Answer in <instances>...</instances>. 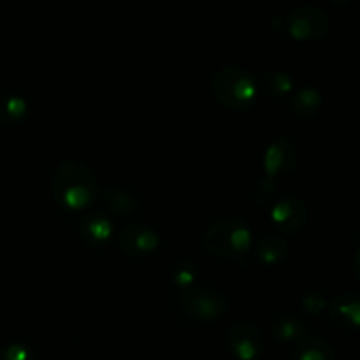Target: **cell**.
I'll use <instances>...</instances> for the list:
<instances>
[{
	"instance_id": "cell-22",
	"label": "cell",
	"mask_w": 360,
	"mask_h": 360,
	"mask_svg": "<svg viewBox=\"0 0 360 360\" xmlns=\"http://www.w3.org/2000/svg\"><path fill=\"white\" fill-rule=\"evenodd\" d=\"M276 181H271V179L264 178L257 183L255 192H253V199L259 204H267L269 200L274 199V193H276Z\"/></svg>"
},
{
	"instance_id": "cell-12",
	"label": "cell",
	"mask_w": 360,
	"mask_h": 360,
	"mask_svg": "<svg viewBox=\"0 0 360 360\" xmlns=\"http://www.w3.org/2000/svg\"><path fill=\"white\" fill-rule=\"evenodd\" d=\"M253 255L260 266L273 267L283 262L288 255V243L274 234H266L255 243Z\"/></svg>"
},
{
	"instance_id": "cell-1",
	"label": "cell",
	"mask_w": 360,
	"mask_h": 360,
	"mask_svg": "<svg viewBox=\"0 0 360 360\" xmlns=\"http://www.w3.org/2000/svg\"><path fill=\"white\" fill-rule=\"evenodd\" d=\"M51 193L60 207L72 213L88 210L101 195L97 176L81 160H63L51 178Z\"/></svg>"
},
{
	"instance_id": "cell-23",
	"label": "cell",
	"mask_w": 360,
	"mask_h": 360,
	"mask_svg": "<svg viewBox=\"0 0 360 360\" xmlns=\"http://www.w3.org/2000/svg\"><path fill=\"white\" fill-rule=\"evenodd\" d=\"M352 267H354L355 276H357V280L360 281V246L357 250H355L354 259H352Z\"/></svg>"
},
{
	"instance_id": "cell-21",
	"label": "cell",
	"mask_w": 360,
	"mask_h": 360,
	"mask_svg": "<svg viewBox=\"0 0 360 360\" xmlns=\"http://www.w3.org/2000/svg\"><path fill=\"white\" fill-rule=\"evenodd\" d=\"M0 360H37V357L27 345L11 343L0 352Z\"/></svg>"
},
{
	"instance_id": "cell-18",
	"label": "cell",
	"mask_w": 360,
	"mask_h": 360,
	"mask_svg": "<svg viewBox=\"0 0 360 360\" xmlns=\"http://www.w3.org/2000/svg\"><path fill=\"white\" fill-rule=\"evenodd\" d=\"M28 102L27 98L16 94L0 95V125L16 127L27 118Z\"/></svg>"
},
{
	"instance_id": "cell-15",
	"label": "cell",
	"mask_w": 360,
	"mask_h": 360,
	"mask_svg": "<svg viewBox=\"0 0 360 360\" xmlns=\"http://www.w3.org/2000/svg\"><path fill=\"white\" fill-rule=\"evenodd\" d=\"M257 83L260 95H266L267 98H283L294 90V79L283 70H266L257 77Z\"/></svg>"
},
{
	"instance_id": "cell-7",
	"label": "cell",
	"mask_w": 360,
	"mask_h": 360,
	"mask_svg": "<svg viewBox=\"0 0 360 360\" xmlns=\"http://www.w3.org/2000/svg\"><path fill=\"white\" fill-rule=\"evenodd\" d=\"M274 227L285 236H297L308 225V206L297 195H283L276 199L269 213Z\"/></svg>"
},
{
	"instance_id": "cell-8",
	"label": "cell",
	"mask_w": 360,
	"mask_h": 360,
	"mask_svg": "<svg viewBox=\"0 0 360 360\" xmlns=\"http://www.w3.org/2000/svg\"><path fill=\"white\" fill-rule=\"evenodd\" d=\"M229 352L238 360H257L264 352V340L255 326L246 322L234 323L225 338Z\"/></svg>"
},
{
	"instance_id": "cell-14",
	"label": "cell",
	"mask_w": 360,
	"mask_h": 360,
	"mask_svg": "<svg viewBox=\"0 0 360 360\" xmlns=\"http://www.w3.org/2000/svg\"><path fill=\"white\" fill-rule=\"evenodd\" d=\"M271 336L281 345L301 343L308 338V326L295 315H281L271 323Z\"/></svg>"
},
{
	"instance_id": "cell-6",
	"label": "cell",
	"mask_w": 360,
	"mask_h": 360,
	"mask_svg": "<svg viewBox=\"0 0 360 360\" xmlns=\"http://www.w3.org/2000/svg\"><path fill=\"white\" fill-rule=\"evenodd\" d=\"M297 148L287 137H280V139H274L267 144V148L264 150L262 157V169L264 174L271 181H280V179L287 178L297 167Z\"/></svg>"
},
{
	"instance_id": "cell-5",
	"label": "cell",
	"mask_w": 360,
	"mask_h": 360,
	"mask_svg": "<svg viewBox=\"0 0 360 360\" xmlns=\"http://www.w3.org/2000/svg\"><path fill=\"white\" fill-rule=\"evenodd\" d=\"M179 306L183 311L199 322H214L225 315L229 304L221 294L207 288H190L179 295Z\"/></svg>"
},
{
	"instance_id": "cell-13",
	"label": "cell",
	"mask_w": 360,
	"mask_h": 360,
	"mask_svg": "<svg viewBox=\"0 0 360 360\" xmlns=\"http://www.w3.org/2000/svg\"><path fill=\"white\" fill-rule=\"evenodd\" d=\"M101 200L111 213L127 217L139 210V197L125 186H109L101 193Z\"/></svg>"
},
{
	"instance_id": "cell-16",
	"label": "cell",
	"mask_w": 360,
	"mask_h": 360,
	"mask_svg": "<svg viewBox=\"0 0 360 360\" xmlns=\"http://www.w3.org/2000/svg\"><path fill=\"white\" fill-rule=\"evenodd\" d=\"M323 108V95L322 91L316 90L313 86H306L299 90L297 94L292 97L290 109L297 118L311 120L320 115Z\"/></svg>"
},
{
	"instance_id": "cell-11",
	"label": "cell",
	"mask_w": 360,
	"mask_h": 360,
	"mask_svg": "<svg viewBox=\"0 0 360 360\" xmlns=\"http://www.w3.org/2000/svg\"><path fill=\"white\" fill-rule=\"evenodd\" d=\"M81 238L91 248H102L112 238V221L105 213H90L81 221Z\"/></svg>"
},
{
	"instance_id": "cell-20",
	"label": "cell",
	"mask_w": 360,
	"mask_h": 360,
	"mask_svg": "<svg viewBox=\"0 0 360 360\" xmlns=\"http://www.w3.org/2000/svg\"><path fill=\"white\" fill-rule=\"evenodd\" d=\"M299 304H301L302 311L308 313V315L311 316H316L322 315L323 311L329 309V299H327L326 294H322V292L308 290L301 295Z\"/></svg>"
},
{
	"instance_id": "cell-24",
	"label": "cell",
	"mask_w": 360,
	"mask_h": 360,
	"mask_svg": "<svg viewBox=\"0 0 360 360\" xmlns=\"http://www.w3.org/2000/svg\"><path fill=\"white\" fill-rule=\"evenodd\" d=\"M330 2H333L334 6H340V7H343V6H348V4H350L352 0H330Z\"/></svg>"
},
{
	"instance_id": "cell-9",
	"label": "cell",
	"mask_w": 360,
	"mask_h": 360,
	"mask_svg": "<svg viewBox=\"0 0 360 360\" xmlns=\"http://www.w3.org/2000/svg\"><path fill=\"white\" fill-rule=\"evenodd\" d=\"M120 248L129 257H148L160 246V236L146 224H129L118 236Z\"/></svg>"
},
{
	"instance_id": "cell-19",
	"label": "cell",
	"mask_w": 360,
	"mask_h": 360,
	"mask_svg": "<svg viewBox=\"0 0 360 360\" xmlns=\"http://www.w3.org/2000/svg\"><path fill=\"white\" fill-rule=\"evenodd\" d=\"M171 280L179 290H190L195 287L197 280H199V269L197 264L190 259H179L172 264L171 269Z\"/></svg>"
},
{
	"instance_id": "cell-10",
	"label": "cell",
	"mask_w": 360,
	"mask_h": 360,
	"mask_svg": "<svg viewBox=\"0 0 360 360\" xmlns=\"http://www.w3.org/2000/svg\"><path fill=\"white\" fill-rule=\"evenodd\" d=\"M329 319L340 330L354 333L360 330V295L345 292L329 302Z\"/></svg>"
},
{
	"instance_id": "cell-4",
	"label": "cell",
	"mask_w": 360,
	"mask_h": 360,
	"mask_svg": "<svg viewBox=\"0 0 360 360\" xmlns=\"http://www.w3.org/2000/svg\"><path fill=\"white\" fill-rule=\"evenodd\" d=\"M280 30L287 32L292 39L301 42H315L326 37L330 20L323 9L316 6H302L280 18Z\"/></svg>"
},
{
	"instance_id": "cell-2",
	"label": "cell",
	"mask_w": 360,
	"mask_h": 360,
	"mask_svg": "<svg viewBox=\"0 0 360 360\" xmlns=\"http://www.w3.org/2000/svg\"><path fill=\"white\" fill-rule=\"evenodd\" d=\"M252 229L236 217L218 218L202 234L204 250L218 259H243L252 250Z\"/></svg>"
},
{
	"instance_id": "cell-3",
	"label": "cell",
	"mask_w": 360,
	"mask_h": 360,
	"mask_svg": "<svg viewBox=\"0 0 360 360\" xmlns=\"http://www.w3.org/2000/svg\"><path fill=\"white\" fill-rule=\"evenodd\" d=\"M211 90L218 104L229 111H248L260 95L257 77L239 65L221 67L213 76Z\"/></svg>"
},
{
	"instance_id": "cell-17",
	"label": "cell",
	"mask_w": 360,
	"mask_h": 360,
	"mask_svg": "<svg viewBox=\"0 0 360 360\" xmlns=\"http://www.w3.org/2000/svg\"><path fill=\"white\" fill-rule=\"evenodd\" d=\"M288 360H334V348L323 338L308 336L297 343Z\"/></svg>"
}]
</instances>
